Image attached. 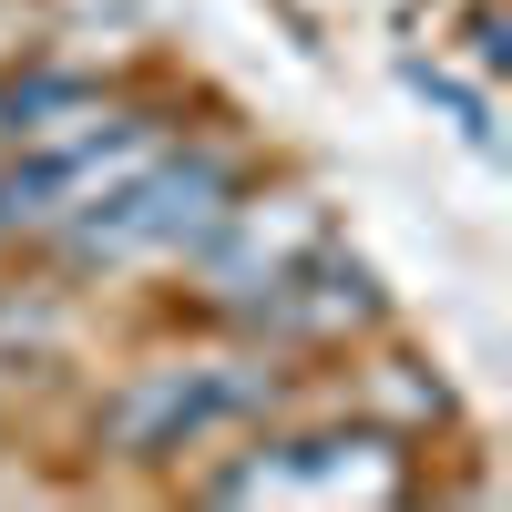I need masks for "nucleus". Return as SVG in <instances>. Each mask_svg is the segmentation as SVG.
Segmentation results:
<instances>
[{
	"instance_id": "obj_4",
	"label": "nucleus",
	"mask_w": 512,
	"mask_h": 512,
	"mask_svg": "<svg viewBox=\"0 0 512 512\" xmlns=\"http://www.w3.org/2000/svg\"><path fill=\"white\" fill-rule=\"evenodd\" d=\"M390 328V297H379L369 277V256H349L338 236H318L277 287H256V308L226 328V338H256V349H277V359H338V349H359V338Z\"/></svg>"
},
{
	"instance_id": "obj_7",
	"label": "nucleus",
	"mask_w": 512,
	"mask_h": 512,
	"mask_svg": "<svg viewBox=\"0 0 512 512\" xmlns=\"http://www.w3.org/2000/svg\"><path fill=\"white\" fill-rule=\"evenodd\" d=\"M400 82H410V93H431V103H451V113H461V144H472V154H502V134H492V103L472 93V82H451L441 62H400Z\"/></svg>"
},
{
	"instance_id": "obj_5",
	"label": "nucleus",
	"mask_w": 512,
	"mask_h": 512,
	"mask_svg": "<svg viewBox=\"0 0 512 512\" xmlns=\"http://www.w3.org/2000/svg\"><path fill=\"white\" fill-rule=\"evenodd\" d=\"M113 113H123V93L93 82L82 62L0 72V144H72V134H93V123H113Z\"/></svg>"
},
{
	"instance_id": "obj_8",
	"label": "nucleus",
	"mask_w": 512,
	"mask_h": 512,
	"mask_svg": "<svg viewBox=\"0 0 512 512\" xmlns=\"http://www.w3.org/2000/svg\"><path fill=\"white\" fill-rule=\"evenodd\" d=\"M472 62H482V72H502V62H512V41H502V11H472Z\"/></svg>"
},
{
	"instance_id": "obj_2",
	"label": "nucleus",
	"mask_w": 512,
	"mask_h": 512,
	"mask_svg": "<svg viewBox=\"0 0 512 512\" xmlns=\"http://www.w3.org/2000/svg\"><path fill=\"white\" fill-rule=\"evenodd\" d=\"M256 175H267V164H256L236 134H164L134 175H123L113 195H93L41 256H52L72 287H93V277L103 287L113 277H175L205 246V226H216Z\"/></svg>"
},
{
	"instance_id": "obj_6",
	"label": "nucleus",
	"mask_w": 512,
	"mask_h": 512,
	"mask_svg": "<svg viewBox=\"0 0 512 512\" xmlns=\"http://www.w3.org/2000/svg\"><path fill=\"white\" fill-rule=\"evenodd\" d=\"M338 410H359V420H379V431H400V441H431V431H451V390L420 359H400V349H379V338H359V349H338Z\"/></svg>"
},
{
	"instance_id": "obj_1",
	"label": "nucleus",
	"mask_w": 512,
	"mask_h": 512,
	"mask_svg": "<svg viewBox=\"0 0 512 512\" xmlns=\"http://www.w3.org/2000/svg\"><path fill=\"white\" fill-rule=\"evenodd\" d=\"M277 410H308L297 390V359L256 349V338H226L216 349H164V359H123L113 390H93V451L134 461V472H195L205 451H226L236 431Z\"/></svg>"
},
{
	"instance_id": "obj_3",
	"label": "nucleus",
	"mask_w": 512,
	"mask_h": 512,
	"mask_svg": "<svg viewBox=\"0 0 512 512\" xmlns=\"http://www.w3.org/2000/svg\"><path fill=\"white\" fill-rule=\"evenodd\" d=\"M328 236V205L308 195V185H277V175H256L216 226H205V246L175 267V287H185V318L195 328H236L246 308H256V287H277L297 256H308Z\"/></svg>"
}]
</instances>
